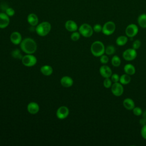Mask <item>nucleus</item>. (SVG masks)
I'll return each instance as SVG.
<instances>
[{
  "label": "nucleus",
  "instance_id": "17",
  "mask_svg": "<svg viewBox=\"0 0 146 146\" xmlns=\"http://www.w3.org/2000/svg\"><path fill=\"white\" fill-rule=\"evenodd\" d=\"M27 20L31 26H35L38 24L39 19L38 16L34 13H30L28 15Z\"/></svg>",
  "mask_w": 146,
  "mask_h": 146
},
{
  "label": "nucleus",
  "instance_id": "37",
  "mask_svg": "<svg viewBox=\"0 0 146 146\" xmlns=\"http://www.w3.org/2000/svg\"><path fill=\"white\" fill-rule=\"evenodd\" d=\"M142 116H143V118L146 121V110H144V112H143Z\"/></svg>",
  "mask_w": 146,
  "mask_h": 146
},
{
  "label": "nucleus",
  "instance_id": "30",
  "mask_svg": "<svg viewBox=\"0 0 146 146\" xmlns=\"http://www.w3.org/2000/svg\"><path fill=\"white\" fill-rule=\"evenodd\" d=\"M109 61V58L107 56V55H102L100 56V62L101 63L103 64H107Z\"/></svg>",
  "mask_w": 146,
  "mask_h": 146
},
{
  "label": "nucleus",
  "instance_id": "32",
  "mask_svg": "<svg viewBox=\"0 0 146 146\" xmlns=\"http://www.w3.org/2000/svg\"><path fill=\"white\" fill-rule=\"evenodd\" d=\"M141 44V41L139 39H136L132 43V48L135 50H137L140 47Z\"/></svg>",
  "mask_w": 146,
  "mask_h": 146
},
{
  "label": "nucleus",
  "instance_id": "12",
  "mask_svg": "<svg viewBox=\"0 0 146 146\" xmlns=\"http://www.w3.org/2000/svg\"><path fill=\"white\" fill-rule=\"evenodd\" d=\"M10 23L9 17L5 13H0V29H5Z\"/></svg>",
  "mask_w": 146,
  "mask_h": 146
},
{
  "label": "nucleus",
  "instance_id": "14",
  "mask_svg": "<svg viewBox=\"0 0 146 146\" xmlns=\"http://www.w3.org/2000/svg\"><path fill=\"white\" fill-rule=\"evenodd\" d=\"M27 111L32 115H35L39 111V106L36 102H30L28 104L27 107Z\"/></svg>",
  "mask_w": 146,
  "mask_h": 146
},
{
  "label": "nucleus",
  "instance_id": "23",
  "mask_svg": "<svg viewBox=\"0 0 146 146\" xmlns=\"http://www.w3.org/2000/svg\"><path fill=\"white\" fill-rule=\"evenodd\" d=\"M128 42L127 36L120 35L118 36L116 39V43L119 46H122L125 45Z\"/></svg>",
  "mask_w": 146,
  "mask_h": 146
},
{
  "label": "nucleus",
  "instance_id": "9",
  "mask_svg": "<svg viewBox=\"0 0 146 146\" xmlns=\"http://www.w3.org/2000/svg\"><path fill=\"white\" fill-rule=\"evenodd\" d=\"M111 90L112 94L115 96H121L124 92V88L123 87V84H121L120 82L113 83L112 84Z\"/></svg>",
  "mask_w": 146,
  "mask_h": 146
},
{
  "label": "nucleus",
  "instance_id": "28",
  "mask_svg": "<svg viewBox=\"0 0 146 146\" xmlns=\"http://www.w3.org/2000/svg\"><path fill=\"white\" fill-rule=\"evenodd\" d=\"M132 111H133V114L135 116H140L143 113V111H142L141 108L140 107H135L132 109Z\"/></svg>",
  "mask_w": 146,
  "mask_h": 146
},
{
  "label": "nucleus",
  "instance_id": "3",
  "mask_svg": "<svg viewBox=\"0 0 146 146\" xmlns=\"http://www.w3.org/2000/svg\"><path fill=\"white\" fill-rule=\"evenodd\" d=\"M51 29V24L48 22L44 21L36 25L35 31L38 35L40 36H44L50 33Z\"/></svg>",
  "mask_w": 146,
  "mask_h": 146
},
{
  "label": "nucleus",
  "instance_id": "19",
  "mask_svg": "<svg viewBox=\"0 0 146 146\" xmlns=\"http://www.w3.org/2000/svg\"><path fill=\"white\" fill-rule=\"evenodd\" d=\"M123 69H124V72L130 76L134 75L136 72L135 67H134L133 65H132V64H130V63L126 64L124 66Z\"/></svg>",
  "mask_w": 146,
  "mask_h": 146
},
{
  "label": "nucleus",
  "instance_id": "5",
  "mask_svg": "<svg viewBox=\"0 0 146 146\" xmlns=\"http://www.w3.org/2000/svg\"><path fill=\"white\" fill-rule=\"evenodd\" d=\"M21 60L22 64L26 67H33L37 62L36 58L32 54H27L23 56Z\"/></svg>",
  "mask_w": 146,
  "mask_h": 146
},
{
  "label": "nucleus",
  "instance_id": "16",
  "mask_svg": "<svg viewBox=\"0 0 146 146\" xmlns=\"http://www.w3.org/2000/svg\"><path fill=\"white\" fill-rule=\"evenodd\" d=\"M60 82L63 87L68 88L72 86L74 81L72 78H71L70 76H64L60 79Z\"/></svg>",
  "mask_w": 146,
  "mask_h": 146
},
{
  "label": "nucleus",
  "instance_id": "20",
  "mask_svg": "<svg viewBox=\"0 0 146 146\" xmlns=\"http://www.w3.org/2000/svg\"><path fill=\"white\" fill-rule=\"evenodd\" d=\"M41 73L45 76H49L52 74V67L49 65H44L40 67Z\"/></svg>",
  "mask_w": 146,
  "mask_h": 146
},
{
  "label": "nucleus",
  "instance_id": "22",
  "mask_svg": "<svg viewBox=\"0 0 146 146\" xmlns=\"http://www.w3.org/2000/svg\"><path fill=\"white\" fill-rule=\"evenodd\" d=\"M131 80V78L130 75L127 74H124L123 75H121L120 76V79H119V82L123 84V85H126L128 84V83H130Z\"/></svg>",
  "mask_w": 146,
  "mask_h": 146
},
{
  "label": "nucleus",
  "instance_id": "1",
  "mask_svg": "<svg viewBox=\"0 0 146 146\" xmlns=\"http://www.w3.org/2000/svg\"><path fill=\"white\" fill-rule=\"evenodd\" d=\"M21 49L27 54H33L37 48V44L35 41L30 38H26L22 40L20 43Z\"/></svg>",
  "mask_w": 146,
  "mask_h": 146
},
{
  "label": "nucleus",
  "instance_id": "31",
  "mask_svg": "<svg viewBox=\"0 0 146 146\" xmlns=\"http://www.w3.org/2000/svg\"><path fill=\"white\" fill-rule=\"evenodd\" d=\"M5 13L9 17H13L15 14V10L12 7H7L5 10Z\"/></svg>",
  "mask_w": 146,
  "mask_h": 146
},
{
  "label": "nucleus",
  "instance_id": "8",
  "mask_svg": "<svg viewBox=\"0 0 146 146\" xmlns=\"http://www.w3.org/2000/svg\"><path fill=\"white\" fill-rule=\"evenodd\" d=\"M139 31V28L136 24L131 23L128 25L125 30L126 36L129 38H133L137 35Z\"/></svg>",
  "mask_w": 146,
  "mask_h": 146
},
{
  "label": "nucleus",
  "instance_id": "4",
  "mask_svg": "<svg viewBox=\"0 0 146 146\" xmlns=\"http://www.w3.org/2000/svg\"><path fill=\"white\" fill-rule=\"evenodd\" d=\"M79 32L83 36L89 38L94 33L93 27L88 23H83L79 28Z\"/></svg>",
  "mask_w": 146,
  "mask_h": 146
},
{
  "label": "nucleus",
  "instance_id": "35",
  "mask_svg": "<svg viewBox=\"0 0 146 146\" xmlns=\"http://www.w3.org/2000/svg\"><path fill=\"white\" fill-rule=\"evenodd\" d=\"M140 133H141V137L144 139L146 140V124L142 126V128H141V131H140Z\"/></svg>",
  "mask_w": 146,
  "mask_h": 146
},
{
  "label": "nucleus",
  "instance_id": "15",
  "mask_svg": "<svg viewBox=\"0 0 146 146\" xmlns=\"http://www.w3.org/2000/svg\"><path fill=\"white\" fill-rule=\"evenodd\" d=\"M64 27L66 29L70 32H74L78 30V25L76 23L72 20H68L66 22Z\"/></svg>",
  "mask_w": 146,
  "mask_h": 146
},
{
  "label": "nucleus",
  "instance_id": "26",
  "mask_svg": "<svg viewBox=\"0 0 146 146\" xmlns=\"http://www.w3.org/2000/svg\"><path fill=\"white\" fill-rule=\"evenodd\" d=\"M11 55L14 58L17 59H22V58L23 57L22 54L21 52V51L17 48L12 51Z\"/></svg>",
  "mask_w": 146,
  "mask_h": 146
},
{
  "label": "nucleus",
  "instance_id": "10",
  "mask_svg": "<svg viewBox=\"0 0 146 146\" xmlns=\"http://www.w3.org/2000/svg\"><path fill=\"white\" fill-rule=\"evenodd\" d=\"M69 114V110L66 106H61L56 111V115L59 119L66 118Z\"/></svg>",
  "mask_w": 146,
  "mask_h": 146
},
{
  "label": "nucleus",
  "instance_id": "33",
  "mask_svg": "<svg viewBox=\"0 0 146 146\" xmlns=\"http://www.w3.org/2000/svg\"><path fill=\"white\" fill-rule=\"evenodd\" d=\"M111 79L112 82L116 83V82H119V79H120V76L117 74H112V75L111 76Z\"/></svg>",
  "mask_w": 146,
  "mask_h": 146
},
{
  "label": "nucleus",
  "instance_id": "25",
  "mask_svg": "<svg viewBox=\"0 0 146 146\" xmlns=\"http://www.w3.org/2000/svg\"><path fill=\"white\" fill-rule=\"evenodd\" d=\"M111 64L114 67H119L121 64L120 58L117 55L113 56L111 59Z\"/></svg>",
  "mask_w": 146,
  "mask_h": 146
},
{
  "label": "nucleus",
  "instance_id": "29",
  "mask_svg": "<svg viewBox=\"0 0 146 146\" xmlns=\"http://www.w3.org/2000/svg\"><path fill=\"white\" fill-rule=\"evenodd\" d=\"M80 36V34L79 33V32L74 31L71 35V39L73 41H77L79 39Z\"/></svg>",
  "mask_w": 146,
  "mask_h": 146
},
{
  "label": "nucleus",
  "instance_id": "34",
  "mask_svg": "<svg viewBox=\"0 0 146 146\" xmlns=\"http://www.w3.org/2000/svg\"><path fill=\"white\" fill-rule=\"evenodd\" d=\"M102 27H103V26H102L101 25L96 24L93 27L94 31H95L96 33H100V32L102 31Z\"/></svg>",
  "mask_w": 146,
  "mask_h": 146
},
{
  "label": "nucleus",
  "instance_id": "11",
  "mask_svg": "<svg viewBox=\"0 0 146 146\" xmlns=\"http://www.w3.org/2000/svg\"><path fill=\"white\" fill-rule=\"evenodd\" d=\"M99 72L101 76L104 78H110L112 74L111 68L106 64H104L100 67Z\"/></svg>",
  "mask_w": 146,
  "mask_h": 146
},
{
  "label": "nucleus",
  "instance_id": "27",
  "mask_svg": "<svg viewBox=\"0 0 146 146\" xmlns=\"http://www.w3.org/2000/svg\"><path fill=\"white\" fill-rule=\"evenodd\" d=\"M112 82L111 79H110V78H104L103 80V86L106 88H110L112 86Z\"/></svg>",
  "mask_w": 146,
  "mask_h": 146
},
{
  "label": "nucleus",
  "instance_id": "6",
  "mask_svg": "<svg viewBox=\"0 0 146 146\" xmlns=\"http://www.w3.org/2000/svg\"><path fill=\"white\" fill-rule=\"evenodd\" d=\"M116 29V25L113 21H108L106 22L102 27V33L106 35L112 34Z\"/></svg>",
  "mask_w": 146,
  "mask_h": 146
},
{
  "label": "nucleus",
  "instance_id": "21",
  "mask_svg": "<svg viewBox=\"0 0 146 146\" xmlns=\"http://www.w3.org/2000/svg\"><path fill=\"white\" fill-rule=\"evenodd\" d=\"M137 23L141 28H146V14H141L138 17Z\"/></svg>",
  "mask_w": 146,
  "mask_h": 146
},
{
  "label": "nucleus",
  "instance_id": "2",
  "mask_svg": "<svg viewBox=\"0 0 146 146\" xmlns=\"http://www.w3.org/2000/svg\"><path fill=\"white\" fill-rule=\"evenodd\" d=\"M91 52L96 57H100L105 53V46L103 42L99 40L94 42L91 46Z\"/></svg>",
  "mask_w": 146,
  "mask_h": 146
},
{
  "label": "nucleus",
  "instance_id": "13",
  "mask_svg": "<svg viewBox=\"0 0 146 146\" xmlns=\"http://www.w3.org/2000/svg\"><path fill=\"white\" fill-rule=\"evenodd\" d=\"M10 41L15 45H18L22 42V35L21 33L18 31L13 32L10 36Z\"/></svg>",
  "mask_w": 146,
  "mask_h": 146
},
{
  "label": "nucleus",
  "instance_id": "7",
  "mask_svg": "<svg viewBox=\"0 0 146 146\" xmlns=\"http://www.w3.org/2000/svg\"><path fill=\"white\" fill-rule=\"evenodd\" d=\"M137 56L136 50L133 48H129L124 50L123 52V58L127 61H132Z\"/></svg>",
  "mask_w": 146,
  "mask_h": 146
},
{
  "label": "nucleus",
  "instance_id": "36",
  "mask_svg": "<svg viewBox=\"0 0 146 146\" xmlns=\"http://www.w3.org/2000/svg\"><path fill=\"white\" fill-rule=\"evenodd\" d=\"M139 123H140V124L141 125L143 126V125H144L146 124V121H145L143 118H142V119H140V120H139Z\"/></svg>",
  "mask_w": 146,
  "mask_h": 146
},
{
  "label": "nucleus",
  "instance_id": "24",
  "mask_svg": "<svg viewBox=\"0 0 146 146\" xmlns=\"http://www.w3.org/2000/svg\"><path fill=\"white\" fill-rule=\"evenodd\" d=\"M116 48L113 45H108L105 48V53L107 55H112L115 53Z\"/></svg>",
  "mask_w": 146,
  "mask_h": 146
},
{
  "label": "nucleus",
  "instance_id": "18",
  "mask_svg": "<svg viewBox=\"0 0 146 146\" xmlns=\"http://www.w3.org/2000/svg\"><path fill=\"white\" fill-rule=\"evenodd\" d=\"M123 105L124 107L128 110H132L135 107L134 101L131 98H125L123 102Z\"/></svg>",
  "mask_w": 146,
  "mask_h": 146
}]
</instances>
